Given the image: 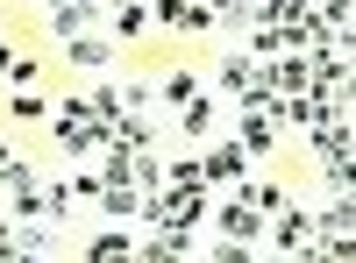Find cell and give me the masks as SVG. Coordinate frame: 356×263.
Here are the masks:
<instances>
[{
  "label": "cell",
  "mask_w": 356,
  "mask_h": 263,
  "mask_svg": "<svg viewBox=\"0 0 356 263\" xmlns=\"http://www.w3.org/2000/svg\"><path fill=\"white\" fill-rule=\"evenodd\" d=\"M349 228H356L349 199H335V192L307 199V256H328V263H342V256H349V242H356Z\"/></svg>",
  "instance_id": "6da1fadb"
},
{
  "label": "cell",
  "mask_w": 356,
  "mask_h": 263,
  "mask_svg": "<svg viewBox=\"0 0 356 263\" xmlns=\"http://www.w3.org/2000/svg\"><path fill=\"white\" fill-rule=\"evenodd\" d=\"M200 171H207V192H228V185H243L250 171H257V157H250L243 142L221 128L214 142H200Z\"/></svg>",
  "instance_id": "7a4b0ae2"
},
{
  "label": "cell",
  "mask_w": 356,
  "mask_h": 263,
  "mask_svg": "<svg viewBox=\"0 0 356 263\" xmlns=\"http://www.w3.org/2000/svg\"><path fill=\"white\" fill-rule=\"evenodd\" d=\"M207 228H214L221 242H243V249H257V235H264V214H257L250 199L228 185V192H214V207H207Z\"/></svg>",
  "instance_id": "3957f363"
},
{
  "label": "cell",
  "mask_w": 356,
  "mask_h": 263,
  "mask_svg": "<svg viewBox=\"0 0 356 263\" xmlns=\"http://www.w3.org/2000/svg\"><path fill=\"white\" fill-rule=\"evenodd\" d=\"M228 135L243 142V150H250L257 164L285 150V128H278V121H271V114H264V107H228Z\"/></svg>",
  "instance_id": "277c9868"
},
{
  "label": "cell",
  "mask_w": 356,
  "mask_h": 263,
  "mask_svg": "<svg viewBox=\"0 0 356 263\" xmlns=\"http://www.w3.org/2000/svg\"><path fill=\"white\" fill-rule=\"evenodd\" d=\"M221 128H228V107H221L214 93H207V85H200V93H193L186 107H178V114H171V135H186L193 150H200V142H214Z\"/></svg>",
  "instance_id": "5b68a950"
},
{
  "label": "cell",
  "mask_w": 356,
  "mask_h": 263,
  "mask_svg": "<svg viewBox=\"0 0 356 263\" xmlns=\"http://www.w3.org/2000/svg\"><path fill=\"white\" fill-rule=\"evenodd\" d=\"M43 28H50L57 43L93 36V28H107V8H100V0H50V8H43Z\"/></svg>",
  "instance_id": "8992f818"
},
{
  "label": "cell",
  "mask_w": 356,
  "mask_h": 263,
  "mask_svg": "<svg viewBox=\"0 0 356 263\" xmlns=\"http://www.w3.org/2000/svg\"><path fill=\"white\" fill-rule=\"evenodd\" d=\"M57 50H65V65L86 71V78H107V71H114V36H107V28H93V36H72V43H57Z\"/></svg>",
  "instance_id": "52a82bcc"
},
{
  "label": "cell",
  "mask_w": 356,
  "mask_h": 263,
  "mask_svg": "<svg viewBox=\"0 0 356 263\" xmlns=\"http://www.w3.org/2000/svg\"><path fill=\"white\" fill-rule=\"evenodd\" d=\"M250 78H257V57H243V50H228L221 65H214V100H221V107H235V100L250 93Z\"/></svg>",
  "instance_id": "ba28073f"
},
{
  "label": "cell",
  "mask_w": 356,
  "mask_h": 263,
  "mask_svg": "<svg viewBox=\"0 0 356 263\" xmlns=\"http://www.w3.org/2000/svg\"><path fill=\"white\" fill-rule=\"evenodd\" d=\"M164 185H171V192H200V185H207L200 150H171V157H164Z\"/></svg>",
  "instance_id": "9c48e42d"
},
{
  "label": "cell",
  "mask_w": 356,
  "mask_h": 263,
  "mask_svg": "<svg viewBox=\"0 0 356 263\" xmlns=\"http://www.w3.org/2000/svg\"><path fill=\"white\" fill-rule=\"evenodd\" d=\"M93 214H100V221H136V214H143V192H136V185H100Z\"/></svg>",
  "instance_id": "30bf717a"
},
{
  "label": "cell",
  "mask_w": 356,
  "mask_h": 263,
  "mask_svg": "<svg viewBox=\"0 0 356 263\" xmlns=\"http://www.w3.org/2000/svg\"><path fill=\"white\" fill-rule=\"evenodd\" d=\"M235 192H243V199H250V207H257L264 221H271V214L285 207V199H292V192H285L278 178H257V171H250V178H243V185H235Z\"/></svg>",
  "instance_id": "8fae6325"
},
{
  "label": "cell",
  "mask_w": 356,
  "mask_h": 263,
  "mask_svg": "<svg viewBox=\"0 0 356 263\" xmlns=\"http://www.w3.org/2000/svg\"><path fill=\"white\" fill-rule=\"evenodd\" d=\"M86 256H93V263H114V256H136V235H129V228H122V221H107V228H100V235H93V242H86Z\"/></svg>",
  "instance_id": "7c38bea8"
},
{
  "label": "cell",
  "mask_w": 356,
  "mask_h": 263,
  "mask_svg": "<svg viewBox=\"0 0 356 263\" xmlns=\"http://www.w3.org/2000/svg\"><path fill=\"white\" fill-rule=\"evenodd\" d=\"M114 93H122V114H157V78H122L114 71Z\"/></svg>",
  "instance_id": "4fadbf2b"
},
{
  "label": "cell",
  "mask_w": 356,
  "mask_h": 263,
  "mask_svg": "<svg viewBox=\"0 0 356 263\" xmlns=\"http://www.w3.org/2000/svg\"><path fill=\"white\" fill-rule=\"evenodd\" d=\"M93 164H100V178H107V185H136V150H129V142H107Z\"/></svg>",
  "instance_id": "5bb4252c"
},
{
  "label": "cell",
  "mask_w": 356,
  "mask_h": 263,
  "mask_svg": "<svg viewBox=\"0 0 356 263\" xmlns=\"http://www.w3.org/2000/svg\"><path fill=\"white\" fill-rule=\"evenodd\" d=\"M193 93H200V78H193V71H164V78H157V114H178Z\"/></svg>",
  "instance_id": "9a60e30c"
},
{
  "label": "cell",
  "mask_w": 356,
  "mask_h": 263,
  "mask_svg": "<svg viewBox=\"0 0 356 263\" xmlns=\"http://www.w3.org/2000/svg\"><path fill=\"white\" fill-rule=\"evenodd\" d=\"M307 142H314V157H356L349 150V121H314Z\"/></svg>",
  "instance_id": "2e32d148"
},
{
  "label": "cell",
  "mask_w": 356,
  "mask_h": 263,
  "mask_svg": "<svg viewBox=\"0 0 356 263\" xmlns=\"http://www.w3.org/2000/svg\"><path fill=\"white\" fill-rule=\"evenodd\" d=\"M0 78L8 85H36V57H29L22 43H8V36H0Z\"/></svg>",
  "instance_id": "e0dca14e"
},
{
  "label": "cell",
  "mask_w": 356,
  "mask_h": 263,
  "mask_svg": "<svg viewBox=\"0 0 356 263\" xmlns=\"http://www.w3.org/2000/svg\"><path fill=\"white\" fill-rule=\"evenodd\" d=\"M136 192H143V199L164 192V150H136Z\"/></svg>",
  "instance_id": "ac0fdd59"
},
{
  "label": "cell",
  "mask_w": 356,
  "mask_h": 263,
  "mask_svg": "<svg viewBox=\"0 0 356 263\" xmlns=\"http://www.w3.org/2000/svg\"><path fill=\"white\" fill-rule=\"evenodd\" d=\"M349 185H356V157H321V192L349 199Z\"/></svg>",
  "instance_id": "d6986e66"
},
{
  "label": "cell",
  "mask_w": 356,
  "mask_h": 263,
  "mask_svg": "<svg viewBox=\"0 0 356 263\" xmlns=\"http://www.w3.org/2000/svg\"><path fill=\"white\" fill-rule=\"evenodd\" d=\"M107 22H114V36H143V28H150V0H129V8H107Z\"/></svg>",
  "instance_id": "ffe728a7"
},
{
  "label": "cell",
  "mask_w": 356,
  "mask_h": 263,
  "mask_svg": "<svg viewBox=\"0 0 356 263\" xmlns=\"http://www.w3.org/2000/svg\"><path fill=\"white\" fill-rule=\"evenodd\" d=\"M8 114H15V121H29V128L50 121V107L36 100V85H15V93H8Z\"/></svg>",
  "instance_id": "44dd1931"
},
{
  "label": "cell",
  "mask_w": 356,
  "mask_h": 263,
  "mask_svg": "<svg viewBox=\"0 0 356 263\" xmlns=\"http://www.w3.org/2000/svg\"><path fill=\"white\" fill-rule=\"evenodd\" d=\"M22 171H36V164H29V157L15 150V142H0V199L15 192V178H22Z\"/></svg>",
  "instance_id": "7402d4cb"
},
{
  "label": "cell",
  "mask_w": 356,
  "mask_h": 263,
  "mask_svg": "<svg viewBox=\"0 0 356 263\" xmlns=\"http://www.w3.org/2000/svg\"><path fill=\"white\" fill-rule=\"evenodd\" d=\"M178 28H186V36H207V28H214V15H207L200 0H193V8H186V22H178Z\"/></svg>",
  "instance_id": "603a6c76"
},
{
  "label": "cell",
  "mask_w": 356,
  "mask_h": 263,
  "mask_svg": "<svg viewBox=\"0 0 356 263\" xmlns=\"http://www.w3.org/2000/svg\"><path fill=\"white\" fill-rule=\"evenodd\" d=\"M8 256H15V221L0 214V263H8Z\"/></svg>",
  "instance_id": "cb8c5ba5"
},
{
  "label": "cell",
  "mask_w": 356,
  "mask_h": 263,
  "mask_svg": "<svg viewBox=\"0 0 356 263\" xmlns=\"http://www.w3.org/2000/svg\"><path fill=\"white\" fill-rule=\"evenodd\" d=\"M36 8H43V0H36Z\"/></svg>",
  "instance_id": "d4e9b609"
}]
</instances>
